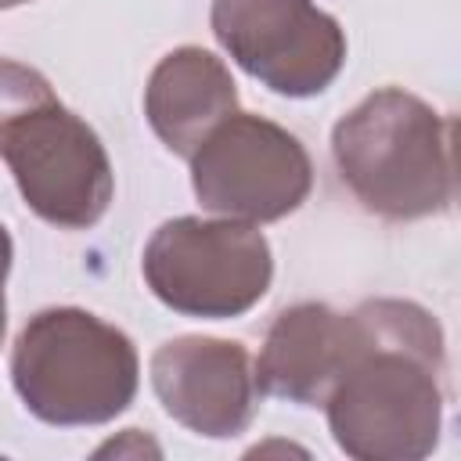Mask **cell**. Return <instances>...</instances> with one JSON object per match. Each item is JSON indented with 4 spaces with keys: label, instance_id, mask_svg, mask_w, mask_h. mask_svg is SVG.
Masks as SVG:
<instances>
[]
</instances>
